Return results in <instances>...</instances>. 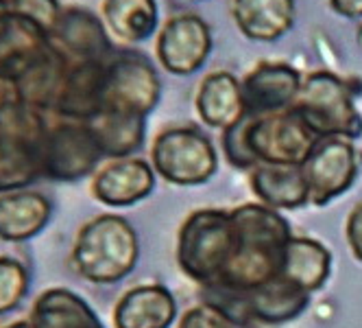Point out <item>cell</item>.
<instances>
[{
	"label": "cell",
	"mask_w": 362,
	"mask_h": 328,
	"mask_svg": "<svg viewBox=\"0 0 362 328\" xmlns=\"http://www.w3.org/2000/svg\"><path fill=\"white\" fill-rule=\"evenodd\" d=\"M234 249L214 287L205 291L251 293L279 278L293 228L264 204H243L231 210Z\"/></svg>",
	"instance_id": "1"
},
{
	"label": "cell",
	"mask_w": 362,
	"mask_h": 328,
	"mask_svg": "<svg viewBox=\"0 0 362 328\" xmlns=\"http://www.w3.org/2000/svg\"><path fill=\"white\" fill-rule=\"evenodd\" d=\"M319 138L308 130L295 110L251 116L223 132L225 160L236 169H255L260 164L301 166L313 154Z\"/></svg>",
	"instance_id": "2"
},
{
	"label": "cell",
	"mask_w": 362,
	"mask_h": 328,
	"mask_svg": "<svg viewBox=\"0 0 362 328\" xmlns=\"http://www.w3.org/2000/svg\"><path fill=\"white\" fill-rule=\"evenodd\" d=\"M134 225L118 215H98L79 230L72 245V265L86 281L112 285L122 281L138 263Z\"/></svg>",
	"instance_id": "3"
},
{
	"label": "cell",
	"mask_w": 362,
	"mask_h": 328,
	"mask_svg": "<svg viewBox=\"0 0 362 328\" xmlns=\"http://www.w3.org/2000/svg\"><path fill=\"white\" fill-rule=\"evenodd\" d=\"M48 114L24 103L0 108V195L24 191L44 178L42 142Z\"/></svg>",
	"instance_id": "4"
},
{
	"label": "cell",
	"mask_w": 362,
	"mask_h": 328,
	"mask_svg": "<svg viewBox=\"0 0 362 328\" xmlns=\"http://www.w3.org/2000/svg\"><path fill=\"white\" fill-rule=\"evenodd\" d=\"M358 90L351 79H343L329 70H315L303 77L295 110L319 140L362 136V116L356 110Z\"/></svg>",
	"instance_id": "5"
},
{
	"label": "cell",
	"mask_w": 362,
	"mask_h": 328,
	"mask_svg": "<svg viewBox=\"0 0 362 328\" xmlns=\"http://www.w3.org/2000/svg\"><path fill=\"white\" fill-rule=\"evenodd\" d=\"M234 249L231 210H194L181 223L177 237V263L190 281L203 289L216 285Z\"/></svg>",
	"instance_id": "6"
},
{
	"label": "cell",
	"mask_w": 362,
	"mask_h": 328,
	"mask_svg": "<svg viewBox=\"0 0 362 328\" xmlns=\"http://www.w3.org/2000/svg\"><path fill=\"white\" fill-rule=\"evenodd\" d=\"M151 166L175 186H199L216 173L218 154L199 128L175 125L153 138Z\"/></svg>",
	"instance_id": "7"
},
{
	"label": "cell",
	"mask_w": 362,
	"mask_h": 328,
	"mask_svg": "<svg viewBox=\"0 0 362 328\" xmlns=\"http://www.w3.org/2000/svg\"><path fill=\"white\" fill-rule=\"evenodd\" d=\"M162 81L151 60L138 50H116L107 62L100 112L148 116L158 106Z\"/></svg>",
	"instance_id": "8"
},
{
	"label": "cell",
	"mask_w": 362,
	"mask_h": 328,
	"mask_svg": "<svg viewBox=\"0 0 362 328\" xmlns=\"http://www.w3.org/2000/svg\"><path fill=\"white\" fill-rule=\"evenodd\" d=\"M105 158L88 123L59 118L50 123L42 142L44 178L53 182H79L98 171Z\"/></svg>",
	"instance_id": "9"
},
{
	"label": "cell",
	"mask_w": 362,
	"mask_h": 328,
	"mask_svg": "<svg viewBox=\"0 0 362 328\" xmlns=\"http://www.w3.org/2000/svg\"><path fill=\"white\" fill-rule=\"evenodd\" d=\"M212 50L210 24L197 13L170 16L155 40V55L164 70L188 77L203 68Z\"/></svg>",
	"instance_id": "10"
},
{
	"label": "cell",
	"mask_w": 362,
	"mask_h": 328,
	"mask_svg": "<svg viewBox=\"0 0 362 328\" xmlns=\"http://www.w3.org/2000/svg\"><path fill=\"white\" fill-rule=\"evenodd\" d=\"M310 188V201L325 206L343 195L358 175V151L347 138H323L301 164Z\"/></svg>",
	"instance_id": "11"
},
{
	"label": "cell",
	"mask_w": 362,
	"mask_h": 328,
	"mask_svg": "<svg viewBox=\"0 0 362 328\" xmlns=\"http://www.w3.org/2000/svg\"><path fill=\"white\" fill-rule=\"evenodd\" d=\"M240 84L247 114L267 116L286 112L295 106L303 77L291 64L260 62L247 72V77Z\"/></svg>",
	"instance_id": "12"
},
{
	"label": "cell",
	"mask_w": 362,
	"mask_h": 328,
	"mask_svg": "<svg viewBox=\"0 0 362 328\" xmlns=\"http://www.w3.org/2000/svg\"><path fill=\"white\" fill-rule=\"evenodd\" d=\"M50 42L70 64L100 62L116 53L105 22L81 7H64Z\"/></svg>",
	"instance_id": "13"
},
{
	"label": "cell",
	"mask_w": 362,
	"mask_h": 328,
	"mask_svg": "<svg viewBox=\"0 0 362 328\" xmlns=\"http://www.w3.org/2000/svg\"><path fill=\"white\" fill-rule=\"evenodd\" d=\"M153 166L142 158H118L110 160L92 178V195L100 204L112 208L134 206L155 188Z\"/></svg>",
	"instance_id": "14"
},
{
	"label": "cell",
	"mask_w": 362,
	"mask_h": 328,
	"mask_svg": "<svg viewBox=\"0 0 362 328\" xmlns=\"http://www.w3.org/2000/svg\"><path fill=\"white\" fill-rule=\"evenodd\" d=\"M107 60L70 64L62 94L55 106V116L66 120L90 123L103 110V90H105Z\"/></svg>",
	"instance_id": "15"
},
{
	"label": "cell",
	"mask_w": 362,
	"mask_h": 328,
	"mask_svg": "<svg viewBox=\"0 0 362 328\" xmlns=\"http://www.w3.org/2000/svg\"><path fill=\"white\" fill-rule=\"evenodd\" d=\"M48 44L42 29L16 16L9 0H0V79L16 81Z\"/></svg>",
	"instance_id": "16"
},
{
	"label": "cell",
	"mask_w": 362,
	"mask_h": 328,
	"mask_svg": "<svg viewBox=\"0 0 362 328\" xmlns=\"http://www.w3.org/2000/svg\"><path fill=\"white\" fill-rule=\"evenodd\" d=\"M194 108L208 128L225 132L247 114L243 84L229 70H214L205 74L194 96Z\"/></svg>",
	"instance_id": "17"
},
{
	"label": "cell",
	"mask_w": 362,
	"mask_h": 328,
	"mask_svg": "<svg viewBox=\"0 0 362 328\" xmlns=\"http://www.w3.org/2000/svg\"><path fill=\"white\" fill-rule=\"evenodd\" d=\"M177 302L164 285H138L122 293L114 309L116 328H170Z\"/></svg>",
	"instance_id": "18"
},
{
	"label": "cell",
	"mask_w": 362,
	"mask_h": 328,
	"mask_svg": "<svg viewBox=\"0 0 362 328\" xmlns=\"http://www.w3.org/2000/svg\"><path fill=\"white\" fill-rule=\"evenodd\" d=\"M231 18L253 42H277L295 24V0H231Z\"/></svg>",
	"instance_id": "19"
},
{
	"label": "cell",
	"mask_w": 362,
	"mask_h": 328,
	"mask_svg": "<svg viewBox=\"0 0 362 328\" xmlns=\"http://www.w3.org/2000/svg\"><path fill=\"white\" fill-rule=\"evenodd\" d=\"M53 206L35 191L0 195V241L22 243L37 237L50 221Z\"/></svg>",
	"instance_id": "20"
},
{
	"label": "cell",
	"mask_w": 362,
	"mask_h": 328,
	"mask_svg": "<svg viewBox=\"0 0 362 328\" xmlns=\"http://www.w3.org/2000/svg\"><path fill=\"white\" fill-rule=\"evenodd\" d=\"M249 186L260 204L273 210H297L310 204V188L301 166L260 164L251 169Z\"/></svg>",
	"instance_id": "21"
},
{
	"label": "cell",
	"mask_w": 362,
	"mask_h": 328,
	"mask_svg": "<svg viewBox=\"0 0 362 328\" xmlns=\"http://www.w3.org/2000/svg\"><path fill=\"white\" fill-rule=\"evenodd\" d=\"M29 319L33 328H103L88 302L64 287L44 291L33 302Z\"/></svg>",
	"instance_id": "22"
},
{
	"label": "cell",
	"mask_w": 362,
	"mask_h": 328,
	"mask_svg": "<svg viewBox=\"0 0 362 328\" xmlns=\"http://www.w3.org/2000/svg\"><path fill=\"white\" fill-rule=\"evenodd\" d=\"M158 20L160 11L155 0H103V22L120 44L146 42L158 31Z\"/></svg>",
	"instance_id": "23"
},
{
	"label": "cell",
	"mask_w": 362,
	"mask_h": 328,
	"mask_svg": "<svg viewBox=\"0 0 362 328\" xmlns=\"http://www.w3.org/2000/svg\"><path fill=\"white\" fill-rule=\"evenodd\" d=\"M329 269L332 254L325 245L315 239L293 237L286 247V256H284L279 276L291 285L313 293L325 285V281L329 278Z\"/></svg>",
	"instance_id": "24"
},
{
	"label": "cell",
	"mask_w": 362,
	"mask_h": 328,
	"mask_svg": "<svg viewBox=\"0 0 362 328\" xmlns=\"http://www.w3.org/2000/svg\"><path fill=\"white\" fill-rule=\"evenodd\" d=\"M88 125L94 132L98 147L105 158H112V160L132 158L144 145L146 116L122 114V112H100Z\"/></svg>",
	"instance_id": "25"
},
{
	"label": "cell",
	"mask_w": 362,
	"mask_h": 328,
	"mask_svg": "<svg viewBox=\"0 0 362 328\" xmlns=\"http://www.w3.org/2000/svg\"><path fill=\"white\" fill-rule=\"evenodd\" d=\"M29 291V271L20 261L0 256V315L13 311Z\"/></svg>",
	"instance_id": "26"
},
{
	"label": "cell",
	"mask_w": 362,
	"mask_h": 328,
	"mask_svg": "<svg viewBox=\"0 0 362 328\" xmlns=\"http://www.w3.org/2000/svg\"><path fill=\"white\" fill-rule=\"evenodd\" d=\"M9 7L16 16L35 24L48 38H53L57 22L64 13L59 0H9Z\"/></svg>",
	"instance_id": "27"
},
{
	"label": "cell",
	"mask_w": 362,
	"mask_h": 328,
	"mask_svg": "<svg viewBox=\"0 0 362 328\" xmlns=\"http://www.w3.org/2000/svg\"><path fill=\"white\" fill-rule=\"evenodd\" d=\"M179 328H236V324L210 302H203L181 315Z\"/></svg>",
	"instance_id": "28"
},
{
	"label": "cell",
	"mask_w": 362,
	"mask_h": 328,
	"mask_svg": "<svg viewBox=\"0 0 362 328\" xmlns=\"http://www.w3.org/2000/svg\"><path fill=\"white\" fill-rule=\"evenodd\" d=\"M345 230H347V241H349L354 256L362 263V204L349 213Z\"/></svg>",
	"instance_id": "29"
},
{
	"label": "cell",
	"mask_w": 362,
	"mask_h": 328,
	"mask_svg": "<svg viewBox=\"0 0 362 328\" xmlns=\"http://www.w3.org/2000/svg\"><path fill=\"white\" fill-rule=\"evenodd\" d=\"M327 5L347 20H362V0H327Z\"/></svg>",
	"instance_id": "30"
},
{
	"label": "cell",
	"mask_w": 362,
	"mask_h": 328,
	"mask_svg": "<svg viewBox=\"0 0 362 328\" xmlns=\"http://www.w3.org/2000/svg\"><path fill=\"white\" fill-rule=\"evenodd\" d=\"M3 328H33V324H31V319H18V322H11Z\"/></svg>",
	"instance_id": "31"
},
{
	"label": "cell",
	"mask_w": 362,
	"mask_h": 328,
	"mask_svg": "<svg viewBox=\"0 0 362 328\" xmlns=\"http://www.w3.org/2000/svg\"><path fill=\"white\" fill-rule=\"evenodd\" d=\"M190 3H203V0H190Z\"/></svg>",
	"instance_id": "32"
},
{
	"label": "cell",
	"mask_w": 362,
	"mask_h": 328,
	"mask_svg": "<svg viewBox=\"0 0 362 328\" xmlns=\"http://www.w3.org/2000/svg\"><path fill=\"white\" fill-rule=\"evenodd\" d=\"M360 40H362V27H360Z\"/></svg>",
	"instance_id": "33"
}]
</instances>
